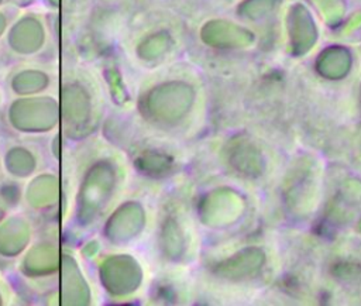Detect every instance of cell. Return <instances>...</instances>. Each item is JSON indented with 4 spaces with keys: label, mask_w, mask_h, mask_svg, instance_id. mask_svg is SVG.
<instances>
[{
    "label": "cell",
    "mask_w": 361,
    "mask_h": 306,
    "mask_svg": "<svg viewBox=\"0 0 361 306\" xmlns=\"http://www.w3.org/2000/svg\"><path fill=\"white\" fill-rule=\"evenodd\" d=\"M32 238L34 226L25 214H6L0 220V258H20L32 243Z\"/></svg>",
    "instance_id": "8"
},
{
    "label": "cell",
    "mask_w": 361,
    "mask_h": 306,
    "mask_svg": "<svg viewBox=\"0 0 361 306\" xmlns=\"http://www.w3.org/2000/svg\"><path fill=\"white\" fill-rule=\"evenodd\" d=\"M100 251V245L97 240H89L86 241L80 248V255L86 259H93Z\"/></svg>",
    "instance_id": "13"
},
{
    "label": "cell",
    "mask_w": 361,
    "mask_h": 306,
    "mask_svg": "<svg viewBox=\"0 0 361 306\" xmlns=\"http://www.w3.org/2000/svg\"><path fill=\"white\" fill-rule=\"evenodd\" d=\"M97 278L102 289L110 298L120 299L138 289L142 281V271L133 257L111 254L99 261Z\"/></svg>",
    "instance_id": "4"
},
{
    "label": "cell",
    "mask_w": 361,
    "mask_h": 306,
    "mask_svg": "<svg viewBox=\"0 0 361 306\" xmlns=\"http://www.w3.org/2000/svg\"><path fill=\"white\" fill-rule=\"evenodd\" d=\"M4 212H6V210H4V209L0 206V220H1V219L6 216V213H4Z\"/></svg>",
    "instance_id": "15"
},
{
    "label": "cell",
    "mask_w": 361,
    "mask_h": 306,
    "mask_svg": "<svg viewBox=\"0 0 361 306\" xmlns=\"http://www.w3.org/2000/svg\"><path fill=\"white\" fill-rule=\"evenodd\" d=\"M61 197V180L58 173L44 171L34 173L28 178L27 185L23 188L24 204L37 213L54 210Z\"/></svg>",
    "instance_id": "9"
},
{
    "label": "cell",
    "mask_w": 361,
    "mask_h": 306,
    "mask_svg": "<svg viewBox=\"0 0 361 306\" xmlns=\"http://www.w3.org/2000/svg\"><path fill=\"white\" fill-rule=\"evenodd\" d=\"M1 169H3V166H1V158H0V172H1Z\"/></svg>",
    "instance_id": "16"
},
{
    "label": "cell",
    "mask_w": 361,
    "mask_h": 306,
    "mask_svg": "<svg viewBox=\"0 0 361 306\" xmlns=\"http://www.w3.org/2000/svg\"><path fill=\"white\" fill-rule=\"evenodd\" d=\"M10 86L13 92L20 96H34L49 86V79L44 72L24 71L11 80Z\"/></svg>",
    "instance_id": "11"
},
{
    "label": "cell",
    "mask_w": 361,
    "mask_h": 306,
    "mask_svg": "<svg viewBox=\"0 0 361 306\" xmlns=\"http://www.w3.org/2000/svg\"><path fill=\"white\" fill-rule=\"evenodd\" d=\"M144 210L137 202H126L109 214L102 227L104 240L121 245L131 241L142 230Z\"/></svg>",
    "instance_id": "7"
},
{
    "label": "cell",
    "mask_w": 361,
    "mask_h": 306,
    "mask_svg": "<svg viewBox=\"0 0 361 306\" xmlns=\"http://www.w3.org/2000/svg\"><path fill=\"white\" fill-rule=\"evenodd\" d=\"M23 203V188L11 178V180H4L0 185V206L4 210L14 209Z\"/></svg>",
    "instance_id": "12"
},
{
    "label": "cell",
    "mask_w": 361,
    "mask_h": 306,
    "mask_svg": "<svg viewBox=\"0 0 361 306\" xmlns=\"http://www.w3.org/2000/svg\"><path fill=\"white\" fill-rule=\"evenodd\" d=\"M61 124L72 141H82L97 128V113L93 99L82 86H66L59 102Z\"/></svg>",
    "instance_id": "3"
},
{
    "label": "cell",
    "mask_w": 361,
    "mask_h": 306,
    "mask_svg": "<svg viewBox=\"0 0 361 306\" xmlns=\"http://www.w3.org/2000/svg\"><path fill=\"white\" fill-rule=\"evenodd\" d=\"M118 172L107 157H92L78 173L73 203V224L86 230L99 221L117 188Z\"/></svg>",
    "instance_id": "1"
},
{
    "label": "cell",
    "mask_w": 361,
    "mask_h": 306,
    "mask_svg": "<svg viewBox=\"0 0 361 306\" xmlns=\"http://www.w3.org/2000/svg\"><path fill=\"white\" fill-rule=\"evenodd\" d=\"M59 299L65 306H87L92 303V289L76 257L62 251L59 268Z\"/></svg>",
    "instance_id": "6"
},
{
    "label": "cell",
    "mask_w": 361,
    "mask_h": 306,
    "mask_svg": "<svg viewBox=\"0 0 361 306\" xmlns=\"http://www.w3.org/2000/svg\"><path fill=\"white\" fill-rule=\"evenodd\" d=\"M62 251L55 240L31 243L18 261V272L28 281H45L58 275Z\"/></svg>",
    "instance_id": "5"
},
{
    "label": "cell",
    "mask_w": 361,
    "mask_h": 306,
    "mask_svg": "<svg viewBox=\"0 0 361 306\" xmlns=\"http://www.w3.org/2000/svg\"><path fill=\"white\" fill-rule=\"evenodd\" d=\"M0 158L4 172L16 180L31 178L34 173H37L39 166L37 152L31 147L21 142L10 144Z\"/></svg>",
    "instance_id": "10"
},
{
    "label": "cell",
    "mask_w": 361,
    "mask_h": 306,
    "mask_svg": "<svg viewBox=\"0 0 361 306\" xmlns=\"http://www.w3.org/2000/svg\"><path fill=\"white\" fill-rule=\"evenodd\" d=\"M7 302V295H6V290L4 288L0 285V306L4 305Z\"/></svg>",
    "instance_id": "14"
},
{
    "label": "cell",
    "mask_w": 361,
    "mask_h": 306,
    "mask_svg": "<svg viewBox=\"0 0 361 306\" xmlns=\"http://www.w3.org/2000/svg\"><path fill=\"white\" fill-rule=\"evenodd\" d=\"M6 120L18 134H49L61 124L59 102L51 96H23L8 104Z\"/></svg>",
    "instance_id": "2"
}]
</instances>
